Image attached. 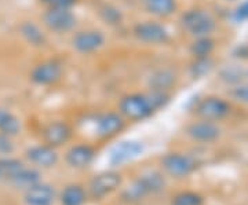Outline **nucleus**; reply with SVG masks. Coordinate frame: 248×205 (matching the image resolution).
<instances>
[{"mask_svg":"<svg viewBox=\"0 0 248 205\" xmlns=\"http://www.w3.org/2000/svg\"><path fill=\"white\" fill-rule=\"evenodd\" d=\"M171 94L151 91L131 92L123 95L117 102V110L127 121H143L169 105Z\"/></svg>","mask_w":248,"mask_h":205,"instance_id":"1","label":"nucleus"},{"mask_svg":"<svg viewBox=\"0 0 248 205\" xmlns=\"http://www.w3.org/2000/svg\"><path fill=\"white\" fill-rule=\"evenodd\" d=\"M166 178L164 172L159 171H149L134 179L128 185V188L124 189L122 200L127 204H137L146 200L149 196H156L166 189Z\"/></svg>","mask_w":248,"mask_h":205,"instance_id":"2","label":"nucleus"},{"mask_svg":"<svg viewBox=\"0 0 248 205\" xmlns=\"http://www.w3.org/2000/svg\"><path fill=\"white\" fill-rule=\"evenodd\" d=\"M179 27L182 32L192 39L214 36L218 21L210 10L204 7H190L179 17Z\"/></svg>","mask_w":248,"mask_h":205,"instance_id":"3","label":"nucleus"},{"mask_svg":"<svg viewBox=\"0 0 248 205\" xmlns=\"http://www.w3.org/2000/svg\"><path fill=\"white\" fill-rule=\"evenodd\" d=\"M160 167L161 171L171 178L184 179L195 174L200 167V162L189 153L170 152L160 159Z\"/></svg>","mask_w":248,"mask_h":205,"instance_id":"4","label":"nucleus"},{"mask_svg":"<svg viewBox=\"0 0 248 205\" xmlns=\"http://www.w3.org/2000/svg\"><path fill=\"white\" fill-rule=\"evenodd\" d=\"M93 131L101 141L113 139L127 128L128 121L124 118L119 110H107L99 112L93 116Z\"/></svg>","mask_w":248,"mask_h":205,"instance_id":"5","label":"nucleus"},{"mask_svg":"<svg viewBox=\"0 0 248 205\" xmlns=\"http://www.w3.org/2000/svg\"><path fill=\"white\" fill-rule=\"evenodd\" d=\"M232 103L228 99L218 95H207L199 99L192 107V112L196 118H203L210 121H222L232 115Z\"/></svg>","mask_w":248,"mask_h":205,"instance_id":"6","label":"nucleus"},{"mask_svg":"<svg viewBox=\"0 0 248 205\" xmlns=\"http://www.w3.org/2000/svg\"><path fill=\"white\" fill-rule=\"evenodd\" d=\"M123 174L116 170L102 171L97 175H94L89 182L90 198L93 201H101L107 197L113 194L123 186Z\"/></svg>","mask_w":248,"mask_h":205,"instance_id":"7","label":"nucleus"},{"mask_svg":"<svg viewBox=\"0 0 248 205\" xmlns=\"http://www.w3.org/2000/svg\"><path fill=\"white\" fill-rule=\"evenodd\" d=\"M133 36L146 45H164L171 40V32L163 22L156 19H145L137 22L131 29Z\"/></svg>","mask_w":248,"mask_h":205,"instance_id":"8","label":"nucleus"},{"mask_svg":"<svg viewBox=\"0 0 248 205\" xmlns=\"http://www.w3.org/2000/svg\"><path fill=\"white\" fill-rule=\"evenodd\" d=\"M42 22L55 35H65L78 27V17L73 9H46L42 14Z\"/></svg>","mask_w":248,"mask_h":205,"instance_id":"9","label":"nucleus"},{"mask_svg":"<svg viewBox=\"0 0 248 205\" xmlns=\"http://www.w3.org/2000/svg\"><path fill=\"white\" fill-rule=\"evenodd\" d=\"M107 44V36L99 29H83L75 32L71 39L73 51L80 55H91L101 51Z\"/></svg>","mask_w":248,"mask_h":205,"instance_id":"10","label":"nucleus"},{"mask_svg":"<svg viewBox=\"0 0 248 205\" xmlns=\"http://www.w3.org/2000/svg\"><path fill=\"white\" fill-rule=\"evenodd\" d=\"M63 77V65L61 61L51 58L33 66L29 73L31 81L39 87H50L60 83Z\"/></svg>","mask_w":248,"mask_h":205,"instance_id":"11","label":"nucleus"},{"mask_svg":"<svg viewBox=\"0 0 248 205\" xmlns=\"http://www.w3.org/2000/svg\"><path fill=\"white\" fill-rule=\"evenodd\" d=\"M185 132L193 142L210 145L221 139L222 128L217 121L196 118L186 125Z\"/></svg>","mask_w":248,"mask_h":205,"instance_id":"12","label":"nucleus"},{"mask_svg":"<svg viewBox=\"0 0 248 205\" xmlns=\"http://www.w3.org/2000/svg\"><path fill=\"white\" fill-rule=\"evenodd\" d=\"M145 152V145L135 139H127L116 143L108 154V161L112 167H122L138 159Z\"/></svg>","mask_w":248,"mask_h":205,"instance_id":"13","label":"nucleus"},{"mask_svg":"<svg viewBox=\"0 0 248 205\" xmlns=\"http://www.w3.org/2000/svg\"><path fill=\"white\" fill-rule=\"evenodd\" d=\"M98 156L97 147L91 143L80 142L72 145L65 152V162L73 170H86L95 161Z\"/></svg>","mask_w":248,"mask_h":205,"instance_id":"14","label":"nucleus"},{"mask_svg":"<svg viewBox=\"0 0 248 205\" xmlns=\"http://www.w3.org/2000/svg\"><path fill=\"white\" fill-rule=\"evenodd\" d=\"M73 134H75V130L68 121L54 120L43 127L42 139H43V143H47L55 149H58L71 142Z\"/></svg>","mask_w":248,"mask_h":205,"instance_id":"15","label":"nucleus"},{"mask_svg":"<svg viewBox=\"0 0 248 205\" xmlns=\"http://www.w3.org/2000/svg\"><path fill=\"white\" fill-rule=\"evenodd\" d=\"M25 159L31 165L39 170H50L58 164L60 154L53 146L47 143H40L28 147L25 150Z\"/></svg>","mask_w":248,"mask_h":205,"instance_id":"16","label":"nucleus"},{"mask_svg":"<svg viewBox=\"0 0 248 205\" xmlns=\"http://www.w3.org/2000/svg\"><path fill=\"white\" fill-rule=\"evenodd\" d=\"M178 83V73L171 66H159L148 74L146 87L151 91L169 92L175 88Z\"/></svg>","mask_w":248,"mask_h":205,"instance_id":"17","label":"nucleus"},{"mask_svg":"<svg viewBox=\"0 0 248 205\" xmlns=\"http://www.w3.org/2000/svg\"><path fill=\"white\" fill-rule=\"evenodd\" d=\"M58 198V193L53 185L39 182L35 186L24 191V204L25 205H53Z\"/></svg>","mask_w":248,"mask_h":205,"instance_id":"18","label":"nucleus"},{"mask_svg":"<svg viewBox=\"0 0 248 205\" xmlns=\"http://www.w3.org/2000/svg\"><path fill=\"white\" fill-rule=\"evenodd\" d=\"M61 205H87L90 194L87 188L80 183H69L58 194Z\"/></svg>","mask_w":248,"mask_h":205,"instance_id":"19","label":"nucleus"},{"mask_svg":"<svg viewBox=\"0 0 248 205\" xmlns=\"http://www.w3.org/2000/svg\"><path fill=\"white\" fill-rule=\"evenodd\" d=\"M142 6L153 18L166 19L178 11V0H142Z\"/></svg>","mask_w":248,"mask_h":205,"instance_id":"20","label":"nucleus"},{"mask_svg":"<svg viewBox=\"0 0 248 205\" xmlns=\"http://www.w3.org/2000/svg\"><path fill=\"white\" fill-rule=\"evenodd\" d=\"M19 35L24 39V42L31 47H43L47 43V35L43 28L33 21H24L19 25Z\"/></svg>","mask_w":248,"mask_h":205,"instance_id":"21","label":"nucleus"},{"mask_svg":"<svg viewBox=\"0 0 248 205\" xmlns=\"http://www.w3.org/2000/svg\"><path fill=\"white\" fill-rule=\"evenodd\" d=\"M39 182H42V172H40V170L33 167V165H31V167L25 165L22 170L18 172V175L10 185L13 188L17 189V190L25 191L29 188L35 186L36 183H39Z\"/></svg>","mask_w":248,"mask_h":205,"instance_id":"22","label":"nucleus"},{"mask_svg":"<svg viewBox=\"0 0 248 205\" xmlns=\"http://www.w3.org/2000/svg\"><path fill=\"white\" fill-rule=\"evenodd\" d=\"M246 72H247V68L241 66L240 63H231V65H225L222 68L218 77L225 86H228L231 88V87H234L240 83L247 80Z\"/></svg>","mask_w":248,"mask_h":205,"instance_id":"23","label":"nucleus"},{"mask_svg":"<svg viewBox=\"0 0 248 205\" xmlns=\"http://www.w3.org/2000/svg\"><path fill=\"white\" fill-rule=\"evenodd\" d=\"M187 50H189V54L192 55V58L213 57V54L217 50V40L214 39V36L192 39Z\"/></svg>","mask_w":248,"mask_h":205,"instance_id":"24","label":"nucleus"},{"mask_svg":"<svg viewBox=\"0 0 248 205\" xmlns=\"http://www.w3.org/2000/svg\"><path fill=\"white\" fill-rule=\"evenodd\" d=\"M25 167V162L17 157H0V183H11L18 172Z\"/></svg>","mask_w":248,"mask_h":205,"instance_id":"25","label":"nucleus"},{"mask_svg":"<svg viewBox=\"0 0 248 205\" xmlns=\"http://www.w3.org/2000/svg\"><path fill=\"white\" fill-rule=\"evenodd\" d=\"M21 130H22V123L19 117L9 109L0 107V132L14 138L21 134Z\"/></svg>","mask_w":248,"mask_h":205,"instance_id":"26","label":"nucleus"},{"mask_svg":"<svg viewBox=\"0 0 248 205\" xmlns=\"http://www.w3.org/2000/svg\"><path fill=\"white\" fill-rule=\"evenodd\" d=\"M215 68V61L213 57L205 58H192V62L189 63L187 73L192 79H202L208 76Z\"/></svg>","mask_w":248,"mask_h":205,"instance_id":"27","label":"nucleus"},{"mask_svg":"<svg viewBox=\"0 0 248 205\" xmlns=\"http://www.w3.org/2000/svg\"><path fill=\"white\" fill-rule=\"evenodd\" d=\"M204 196L195 190L178 191L170 200V205H204Z\"/></svg>","mask_w":248,"mask_h":205,"instance_id":"28","label":"nucleus"},{"mask_svg":"<svg viewBox=\"0 0 248 205\" xmlns=\"http://www.w3.org/2000/svg\"><path fill=\"white\" fill-rule=\"evenodd\" d=\"M99 15L109 27H119L123 22V13L113 4H104L99 9Z\"/></svg>","mask_w":248,"mask_h":205,"instance_id":"29","label":"nucleus"},{"mask_svg":"<svg viewBox=\"0 0 248 205\" xmlns=\"http://www.w3.org/2000/svg\"><path fill=\"white\" fill-rule=\"evenodd\" d=\"M228 95L234 102H239L244 106H248V81L246 80L234 87H231L228 91Z\"/></svg>","mask_w":248,"mask_h":205,"instance_id":"30","label":"nucleus"},{"mask_svg":"<svg viewBox=\"0 0 248 205\" xmlns=\"http://www.w3.org/2000/svg\"><path fill=\"white\" fill-rule=\"evenodd\" d=\"M46 9H73L79 0H39Z\"/></svg>","mask_w":248,"mask_h":205,"instance_id":"31","label":"nucleus"},{"mask_svg":"<svg viewBox=\"0 0 248 205\" xmlns=\"http://www.w3.org/2000/svg\"><path fill=\"white\" fill-rule=\"evenodd\" d=\"M16 152V143L13 141V136L0 132V157L11 156Z\"/></svg>","mask_w":248,"mask_h":205,"instance_id":"32","label":"nucleus"},{"mask_svg":"<svg viewBox=\"0 0 248 205\" xmlns=\"http://www.w3.org/2000/svg\"><path fill=\"white\" fill-rule=\"evenodd\" d=\"M232 19L236 24H244L248 22V0H244L243 3H240L236 9L232 13Z\"/></svg>","mask_w":248,"mask_h":205,"instance_id":"33","label":"nucleus"},{"mask_svg":"<svg viewBox=\"0 0 248 205\" xmlns=\"http://www.w3.org/2000/svg\"><path fill=\"white\" fill-rule=\"evenodd\" d=\"M234 57L237 59H247L248 58V44H240L236 51H234Z\"/></svg>","mask_w":248,"mask_h":205,"instance_id":"34","label":"nucleus"},{"mask_svg":"<svg viewBox=\"0 0 248 205\" xmlns=\"http://www.w3.org/2000/svg\"><path fill=\"white\" fill-rule=\"evenodd\" d=\"M246 76H247V81H248V68H247V72H246Z\"/></svg>","mask_w":248,"mask_h":205,"instance_id":"35","label":"nucleus"}]
</instances>
